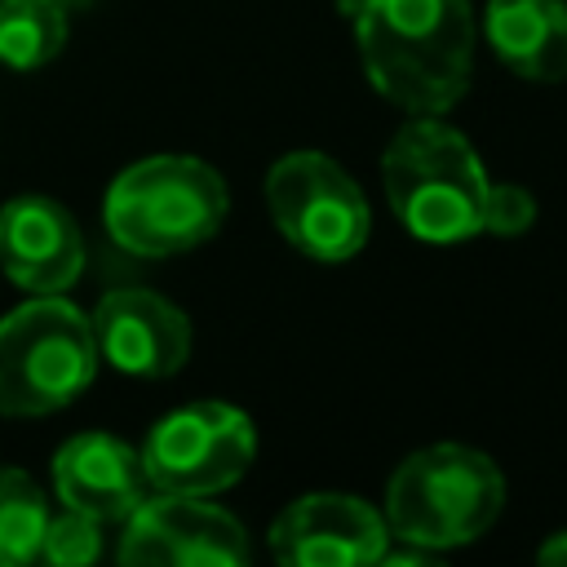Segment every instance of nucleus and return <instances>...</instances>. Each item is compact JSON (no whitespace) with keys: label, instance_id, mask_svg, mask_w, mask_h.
<instances>
[{"label":"nucleus","instance_id":"1","mask_svg":"<svg viewBox=\"0 0 567 567\" xmlns=\"http://www.w3.org/2000/svg\"><path fill=\"white\" fill-rule=\"evenodd\" d=\"M354 40L368 84L412 115H443L470 89V0H359Z\"/></svg>","mask_w":567,"mask_h":567},{"label":"nucleus","instance_id":"2","mask_svg":"<svg viewBox=\"0 0 567 567\" xmlns=\"http://www.w3.org/2000/svg\"><path fill=\"white\" fill-rule=\"evenodd\" d=\"M390 213L425 244H456L483 230L487 168L443 115H412L381 155Z\"/></svg>","mask_w":567,"mask_h":567},{"label":"nucleus","instance_id":"3","mask_svg":"<svg viewBox=\"0 0 567 567\" xmlns=\"http://www.w3.org/2000/svg\"><path fill=\"white\" fill-rule=\"evenodd\" d=\"M505 509V474L465 443H434L399 461L385 487V527L403 545L456 549L478 540Z\"/></svg>","mask_w":567,"mask_h":567},{"label":"nucleus","instance_id":"4","mask_svg":"<svg viewBox=\"0 0 567 567\" xmlns=\"http://www.w3.org/2000/svg\"><path fill=\"white\" fill-rule=\"evenodd\" d=\"M230 213L226 182L195 155H151L128 164L102 204L106 230L137 257H177L221 230Z\"/></svg>","mask_w":567,"mask_h":567},{"label":"nucleus","instance_id":"5","mask_svg":"<svg viewBox=\"0 0 567 567\" xmlns=\"http://www.w3.org/2000/svg\"><path fill=\"white\" fill-rule=\"evenodd\" d=\"M97 341L89 315L62 292H35L0 315V412L49 416L75 403L97 377Z\"/></svg>","mask_w":567,"mask_h":567},{"label":"nucleus","instance_id":"6","mask_svg":"<svg viewBox=\"0 0 567 567\" xmlns=\"http://www.w3.org/2000/svg\"><path fill=\"white\" fill-rule=\"evenodd\" d=\"M266 208L279 235L315 261H350L368 244V199L323 151H292L266 173Z\"/></svg>","mask_w":567,"mask_h":567},{"label":"nucleus","instance_id":"7","mask_svg":"<svg viewBox=\"0 0 567 567\" xmlns=\"http://www.w3.org/2000/svg\"><path fill=\"white\" fill-rule=\"evenodd\" d=\"M142 470L151 478V492H173V496H213L239 483L252 465L257 452V430L248 412L204 399L168 412L155 421L146 434Z\"/></svg>","mask_w":567,"mask_h":567},{"label":"nucleus","instance_id":"8","mask_svg":"<svg viewBox=\"0 0 567 567\" xmlns=\"http://www.w3.org/2000/svg\"><path fill=\"white\" fill-rule=\"evenodd\" d=\"M115 554L128 567H239L252 549L244 523L204 496L151 492L124 518Z\"/></svg>","mask_w":567,"mask_h":567},{"label":"nucleus","instance_id":"9","mask_svg":"<svg viewBox=\"0 0 567 567\" xmlns=\"http://www.w3.org/2000/svg\"><path fill=\"white\" fill-rule=\"evenodd\" d=\"M390 545L385 514L350 492H310L270 527V554L284 567H359Z\"/></svg>","mask_w":567,"mask_h":567},{"label":"nucleus","instance_id":"10","mask_svg":"<svg viewBox=\"0 0 567 567\" xmlns=\"http://www.w3.org/2000/svg\"><path fill=\"white\" fill-rule=\"evenodd\" d=\"M97 359L128 377H173L190 359V319L151 288H115L89 315Z\"/></svg>","mask_w":567,"mask_h":567},{"label":"nucleus","instance_id":"11","mask_svg":"<svg viewBox=\"0 0 567 567\" xmlns=\"http://www.w3.org/2000/svg\"><path fill=\"white\" fill-rule=\"evenodd\" d=\"M53 492L66 509L89 514L93 523H124L146 496L151 478L142 470V452L106 430L75 434L53 456Z\"/></svg>","mask_w":567,"mask_h":567},{"label":"nucleus","instance_id":"12","mask_svg":"<svg viewBox=\"0 0 567 567\" xmlns=\"http://www.w3.org/2000/svg\"><path fill=\"white\" fill-rule=\"evenodd\" d=\"M0 270L27 292H66L84 270L75 217L44 195H18L0 208Z\"/></svg>","mask_w":567,"mask_h":567},{"label":"nucleus","instance_id":"13","mask_svg":"<svg viewBox=\"0 0 567 567\" xmlns=\"http://www.w3.org/2000/svg\"><path fill=\"white\" fill-rule=\"evenodd\" d=\"M483 35L523 80H567V0H487Z\"/></svg>","mask_w":567,"mask_h":567},{"label":"nucleus","instance_id":"14","mask_svg":"<svg viewBox=\"0 0 567 567\" xmlns=\"http://www.w3.org/2000/svg\"><path fill=\"white\" fill-rule=\"evenodd\" d=\"M66 44V9L53 0H0V62L35 71Z\"/></svg>","mask_w":567,"mask_h":567},{"label":"nucleus","instance_id":"15","mask_svg":"<svg viewBox=\"0 0 567 567\" xmlns=\"http://www.w3.org/2000/svg\"><path fill=\"white\" fill-rule=\"evenodd\" d=\"M49 527V501L31 474L0 465V567H27L40 558Z\"/></svg>","mask_w":567,"mask_h":567},{"label":"nucleus","instance_id":"16","mask_svg":"<svg viewBox=\"0 0 567 567\" xmlns=\"http://www.w3.org/2000/svg\"><path fill=\"white\" fill-rule=\"evenodd\" d=\"M97 554H102V523H93L89 514H75V509L49 518L40 558H49L58 567H84V563H97Z\"/></svg>","mask_w":567,"mask_h":567},{"label":"nucleus","instance_id":"17","mask_svg":"<svg viewBox=\"0 0 567 567\" xmlns=\"http://www.w3.org/2000/svg\"><path fill=\"white\" fill-rule=\"evenodd\" d=\"M532 221H536V199H532L523 186H514V182L492 186V182H487L483 230H492V235H523Z\"/></svg>","mask_w":567,"mask_h":567},{"label":"nucleus","instance_id":"18","mask_svg":"<svg viewBox=\"0 0 567 567\" xmlns=\"http://www.w3.org/2000/svg\"><path fill=\"white\" fill-rule=\"evenodd\" d=\"M536 558H540L545 567H567V532H554V536L536 549Z\"/></svg>","mask_w":567,"mask_h":567},{"label":"nucleus","instance_id":"19","mask_svg":"<svg viewBox=\"0 0 567 567\" xmlns=\"http://www.w3.org/2000/svg\"><path fill=\"white\" fill-rule=\"evenodd\" d=\"M53 4H58V9H66V13H71V9H84V4H93V0H53Z\"/></svg>","mask_w":567,"mask_h":567}]
</instances>
